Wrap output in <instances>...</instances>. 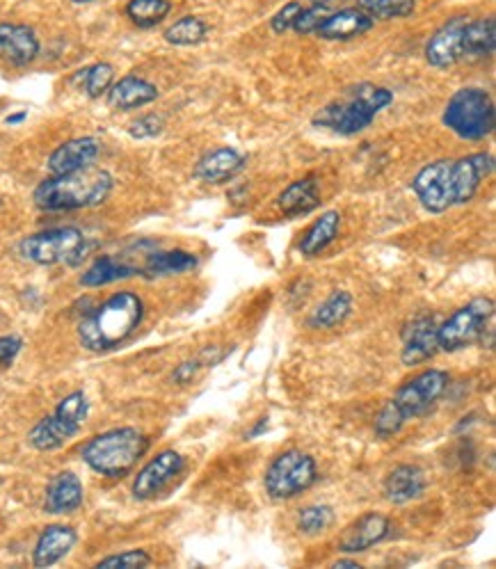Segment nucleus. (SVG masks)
<instances>
[{
	"label": "nucleus",
	"instance_id": "obj_21",
	"mask_svg": "<svg viewBox=\"0 0 496 569\" xmlns=\"http://www.w3.org/2000/svg\"><path fill=\"white\" fill-rule=\"evenodd\" d=\"M76 542H78V533L71 526H62V524L46 526L44 533L39 535L37 540L32 563H35V567H53L76 547Z\"/></svg>",
	"mask_w": 496,
	"mask_h": 569
},
{
	"label": "nucleus",
	"instance_id": "obj_9",
	"mask_svg": "<svg viewBox=\"0 0 496 569\" xmlns=\"http://www.w3.org/2000/svg\"><path fill=\"white\" fill-rule=\"evenodd\" d=\"M87 250V240L83 231L76 227H58L39 231L35 236L21 240L19 254L26 261L37 263V266H58V263H69L74 266Z\"/></svg>",
	"mask_w": 496,
	"mask_h": 569
},
{
	"label": "nucleus",
	"instance_id": "obj_20",
	"mask_svg": "<svg viewBox=\"0 0 496 569\" xmlns=\"http://www.w3.org/2000/svg\"><path fill=\"white\" fill-rule=\"evenodd\" d=\"M373 26L375 19H371L359 7H346V10L327 14V19L316 30V35L320 39H330V42H348V39L362 37Z\"/></svg>",
	"mask_w": 496,
	"mask_h": 569
},
{
	"label": "nucleus",
	"instance_id": "obj_6",
	"mask_svg": "<svg viewBox=\"0 0 496 569\" xmlns=\"http://www.w3.org/2000/svg\"><path fill=\"white\" fill-rule=\"evenodd\" d=\"M149 451V439L138 428H115L96 435L80 451V458L96 474L124 478Z\"/></svg>",
	"mask_w": 496,
	"mask_h": 569
},
{
	"label": "nucleus",
	"instance_id": "obj_44",
	"mask_svg": "<svg viewBox=\"0 0 496 569\" xmlns=\"http://www.w3.org/2000/svg\"><path fill=\"white\" fill-rule=\"evenodd\" d=\"M311 3H314V5H323V7H332V5L336 3V0H311Z\"/></svg>",
	"mask_w": 496,
	"mask_h": 569
},
{
	"label": "nucleus",
	"instance_id": "obj_27",
	"mask_svg": "<svg viewBox=\"0 0 496 569\" xmlns=\"http://www.w3.org/2000/svg\"><path fill=\"white\" fill-rule=\"evenodd\" d=\"M135 275H140L138 266H131V263L119 259V256H99V259L85 270V275L80 277V284L85 288H99Z\"/></svg>",
	"mask_w": 496,
	"mask_h": 569
},
{
	"label": "nucleus",
	"instance_id": "obj_11",
	"mask_svg": "<svg viewBox=\"0 0 496 569\" xmlns=\"http://www.w3.org/2000/svg\"><path fill=\"white\" fill-rule=\"evenodd\" d=\"M316 480V460L309 453L298 451V448L279 453L266 469V476H263L266 492L277 501L293 499V496L307 492Z\"/></svg>",
	"mask_w": 496,
	"mask_h": 569
},
{
	"label": "nucleus",
	"instance_id": "obj_15",
	"mask_svg": "<svg viewBox=\"0 0 496 569\" xmlns=\"http://www.w3.org/2000/svg\"><path fill=\"white\" fill-rule=\"evenodd\" d=\"M437 320L432 316L416 318L414 323L407 327L403 336V352H400V362L405 366H419L435 357L439 350L437 343Z\"/></svg>",
	"mask_w": 496,
	"mask_h": 569
},
{
	"label": "nucleus",
	"instance_id": "obj_25",
	"mask_svg": "<svg viewBox=\"0 0 496 569\" xmlns=\"http://www.w3.org/2000/svg\"><path fill=\"white\" fill-rule=\"evenodd\" d=\"M494 48H496V21L492 16H487V19H469L467 26H464L462 58L464 60L492 58Z\"/></svg>",
	"mask_w": 496,
	"mask_h": 569
},
{
	"label": "nucleus",
	"instance_id": "obj_12",
	"mask_svg": "<svg viewBox=\"0 0 496 569\" xmlns=\"http://www.w3.org/2000/svg\"><path fill=\"white\" fill-rule=\"evenodd\" d=\"M186 467L181 453L176 451H163L158 453L154 460H149L140 469V474L133 480V496L138 501H149L165 490L172 480L181 474Z\"/></svg>",
	"mask_w": 496,
	"mask_h": 569
},
{
	"label": "nucleus",
	"instance_id": "obj_19",
	"mask_svg": "<svg viewBox=\"0 0 496 569\" xmlns=\"http://www.w3.org/2000/svg\"><path fill=\"white\" fill-rule=\"evenodd\" d=\"M83 483L74 471H62L53 476L46 487L44 510L48 515H71L83 506Z\"/></svg>",
	"mask_w": 496,
	"mask_h": 569
},
{
	"label": "nucleus",
	"instance_id": "obj_40",
	"mask_svg": "<svg viewBox=\"0 0 496 569\" xmlns=\"http://www.w3.org/2000/svg\"><path fill=\"white\" fill-rule=\"evenodd\" d=\"M199 371V362H183L181 366H176V371L172 373V380L176 384H188L192 378H195Z\"/></svg>",
	"mask_w": 496,
	"mask_h": 569
},
{
	"label": "nucleus",
	"instance_id": "obj_29",
	"mask_svg": "<svg viewBox=\"0 0 496 569\" xmlns=\"http://www.w3.org/2000/svg\"><path fill=\"white\" fill-rule=\"evenodd\" d=\"M352 311V295L348 291H334L320 307L311 314L309 327L314 330H332V327L341 325L343 320L350 316Z\"/></svg>",
	"mask_w": 496,
	"mask_h": 569
},
{
	"label": "nucleus",
	"instance_id": "obj_45",
	"mask_svg": "<svg viewBox=\"0 0 496 569\" xmlns=\"http://www.w3.org/2000/svg\"><path fill=\"white\" fill-rule=\"evenodd\" d=\"M74 3H78V5H85V3H92V0H74Z\"/></svg>",
	"mask_w": 496,
	"mask_h": 569
},
{
	"label": "nucleus",
	"instance_id": "obj_43",
	"mask_svg": "<svg viewBox=\"0 0 496 569\" xmlns=\"http://www.w3.org/2000/svg\"><path fill=\"white\" fill-rule=\"evenodd\" d=\"M26 119V112H19V115H12L7 117V124H16V122H23Z\"/></svg>",
	"mask_w": 496,
	"mask_h": 569
},
{
	"label": "nucleus",
	"instance_id": "obj_32",
	"mask_svg": "<svg viewBox=\"0 0 496 569\" xmlns=\"http://www.w3.org/2000/svg\"><path fill=\"white\" fill-rule=\"evenodd\" d=\"M172 12L170 0H131L126 14L138 28H154Z\"/></svg>",
	"mask_w": 496,
	"mask_h": 569
},
{
	"label": "nucleus",
	"instance_id": "obj_24",
	"mask_svg": "<svg viewBox=\"0 0 496 569\" xmlns=\"http://www.w3.org/2000/svg\"><path fill=\"white\" fill-rule=\"evenodd\" d=\"M318 206H320V195L314 176L293 181L291 186H286L282 190V195L277 197V208L286 215V218H302V215H309Z\"/></svg>",
	"mask_w": 496,
	"mask_h": 569
},
{
	"label": "nucleus",
	"instance_id": "obj_8",
	"mask_svg": "<svg viewBox=\"0 0 496 569\" xmlns=\"http://www.w3.org/2000/svg\"><path fill=\"white\" fill-rule=\"evenodd\" d=\"M87 414H90V400L83 391H74V394L60 400L53 414H48L30 430V446L37 451H55V448L64 446L71 437L78 435Z\"/></svg>",
	"mask_w": 496,
	"mask_h": 569
},
{
	"label": "nucleus",
	"instance_id": "obj_17",
	"mask_svg": "<svg viewBox=\"0 0 496 569\" xmlns=\"http://www.w3.org/2000/svg\"><path fill=\"white\" fill-rule=\"evenodd\" d=\"M99 151L101 144L94 138H76L64 142L48 156V172L53 176H62L85 170V167L94 165V160L99 158Z\"/></svg>",
	"mask_w": 496,
	"mask_h": 569
},
{
	"label": "nucleus",
	"instance_id": "obj_39",
	"mask_svg": "<svg viewBox=\"0 0 496 569\" xmlns=\"http://www.w3.org/2000/svg\"><path fill=\"white\" fill-rule=\"evenodd\" d=\"M23 348L19 336H0V366H10Z\"/></svg>",
	"mask_w": 496,
	"mask_h": 569
},
{
	"label": "nucleus",
	"instance_id": "obj_33",
	"mask_svg": "<svg viewBox=\"0 0 496 569\" xmlns=\"http://www.w3.org/2000/svg\"><path fill=\"white\" fill-rule=\"evenodd\" d=\"M357 7L371 19H405L416 10V0H357Z\"/></svg>",
	"mask_w": 496,
	"mask_h": 569
},
{
	"label": "nucleus",
	"instance_id": "obj_16",
	"mask_svg": "<svg viewBox=\"0 0 496 569\" xmlns=\"http://www.w3.org/2000/svg\"><path fill=\"white\" fill-rule=\"evenodd\" d=\"M39 55V39L35 30L23 23H0V60L26 67Z\"/></svg>",
	"mask_w": 496,
	"mask_h": 569
},
{
	"label": "nucleus",
	"instance_id": "obj_2",
	"mask_svg": "<svg viewBox=\"0 0 496 569\" xmlns=\"http://www.w3.org/2000/svg\"><path fill=\"white\" fill-rule=\"evenodd\" d=\"M144 318V302L138 293L119 291L99 304L78 325L80 346L90 352H108L138 330Z\"/></svg>",
	"mask_w": 496,
	"mask_h": 569
},
{
	"label": "nucleus",
	"instance_id": "obj_3",
	"mask_svg": "<svg viewBox=\"0 0 496 569\" xmlns=\"http://www.w3.org/2000/svg\"><path fill=\"white\" fill-rule=\"evenodd\" d=\"M112 186H115L112 174L92 165L71 174L51 176L39 183L32 197L42 211H78L106 202Z\"/></svg>",
	"mask_w": 496,
	"mask_h": 569
},
{
	"label": "nucleus",
	"instance_id": "obj_34",
	"mask_svg": "<svg viewBox=\"0 0 496 569\" xmlns=\"http://www.w3.org/2000/svg\"><path fill=\"white\" fill-rule=\"evenodd\" d=\"M332 524H334V510L330 506H323V503L302 508L298 515V531L302 535H320Z\"/></svg>",
	"mask_w": 496,
	"mask_h": 569
},
{
	"label": "nucleus",
	"instance_id": "obj_37",
	"mask_svg": "<svg viewBox=\"0 0 496 569\" xmlns=\"http://www.w3.org/2000/svg\"><path fill=\"white\" fill-rule=\"evenodd\" d=\"M163 128H165V119L156 115V112H149V115L135 119V122L128 126V133H131L135 140H147L163 133Z\"/></svg>",
	"mask_w": 496,
	"mask_h": 569
},
{
	"label": "nucleus",
	"instance_id": "obj_18",
	"mask_svg": "<svg viewBox=\"0 0 496 569\" xmlns=\"http://www.w3.org/2000/svg\"><path fill=\"white\" fill-rule=\"evenodd\" d=\"M245 167V156L238 154L236 149L231 147H218L213 151H208L195 167V179L211 183V186H218V183H227L243 172Z\"/></svg>",
	"mask_w": 496,
	"mask_h": 569
},
{
	"label": "nucleus",
	"instance_id": "obj_23",
	"mask_svg": "<svg viewBox=\"0 0 496 569\" xmlns=\"http://www.w3.org/2000/svg\"><path fill=\"white\" fill-rule=\"evenodd\" d=\"M423 492H426V476L412 464H398L384 480V496L396 506L416 501Z\"/></svg>",
	"mask_w": 496,
	"mask_h": 569
},
{
	"label": "nucleus",
	"instance_id": "obj_26",
	"mask_svg": "<svg viewBox=\"0 0 496 569\" xmlns=\"http://www.w3.org/2000/svg\"><path fill=\"white\" fill-rule=\"evenodd\" d=\"M341 229V213L339 211H327L304 231L300 240V254L307 259H314L320 252H325L327 247L334 243V238L339 236Z\"/></svg>",
	"mask_w": 496,
	"mask_h": 569
},
{
	"label": "nucleus",
	"instance_id": "obj_38",
	"mask_svg": "<svg viewBox=\"0 0 496 569\" xmlns=\"http://www.w3.org/2000/svg\"><path fill=\"white\" fill-rule=\"evenodd\" d=\"M302 12V3L300 0H291V3L284 5L282 10H279L275 16L270 19V28L277 32V35H284L286 30L293 28V21L295 16Z\"/></svg>",
	"mask_w": 496,
	"mask_h": 569
},
{
	"label": "nucleus",
	"instance_id": "obj_22",
	"mask_svg": "<svg viewBox=\"0 0 496 569\" xmlns=\"http://www.w3.org/2000/svg\"><path fill=\"white\" fill-rule=\"evenodd\" d=\"M106 94H108V103L115 110H135L154 103L158 99V87L144 78L126 76L122 80H117L115 85H110V90Z\"/></svg>",
	"mask_w": 496,
	"mask_h": 569
},
{
	"label": "nucleus",
	"instance_id": "obj_4",
	"mask_svg": "<svg viewBox=\"0 0 496 569\" xmlns=\"http://www.w3.org/2000/svg\"><path fill=\"white\" fill-rule=\"evenodd\" d=\"M446 387L448 373L437 371V368H430V371H423L416 378L407 380L375 419V435L382 439L398 435L407 421L426 414L444 396Z\"/></svg>",
	"mask_w": 496,
	"mask_h": 569
},
{
	"label": "nucleus",
	"instance_id": "obj_7",
	"mask_svg": "<svg viewBox=\"0 0 496 569\" xmlns=\"http://www.w3.org/2000/svg\"><path fill=\"white\" fill-rule=\"evenodd\" d=\"M442 122L458 138L478 142L494 133L496 112L492 96L483 87H462L448 99Z\"/></svg>",
	"mask_w": 496,
	"mask_h": 569
},
{
	"label": "nucleus",
	"instance_id": "obj_30",
	"mask_svg": "<svg viewBox=\"0 0 496 569\" xmlns=\"http://www.w3.org/2000/svg\"><path fill=\"white\" fill-rule=\"evenodd\" d=\"M115 78V69L108 62H96L92 67H85L74 76V85L80 87L90 99H99L106 94Z\"/></svg>",
	"mask_w": 496,
	"mask_h": 569
},
{
	"label": "nucleus",
	"instance_id": "obj_42",
	"mask_svg": "<svg viewBox=\"0 0 496 569\" xmlns=\"http://www.w3.org/2000/svg\"><path fill=\"white\" fill-rule=\"evenodd\" d=\"M266 428H268V419H261V421H259V426H256V428L250 432V437L261 435V432H263V430H266Z\"/></svg>",
	"mask_w": 496,
	"mask_h": 569
},
{
	"label": "nucleus",
	"instance_id": "obj_5",
	"mask_svg": "<svg viewBox=\"0 0 496 569\" xmlns=\"http://www.w3.org/2000/svg\"><path fill=\"white\" fill-rule=\"evenodd\" d=\"M391 103H394V92L387 90V87L362 83L352 87L346 99L334 101L323 110H318L311 124L330 128L332 133L339 135H357L371 128L375 117L384 108H389Z\"/></svg>",
	"mask_w": 496,
	"mask_h": 569
},
{
	"label": "nucleus",
	"instance_id": "obj_35",
	"mask_svg": "<svg viewBox=\"0 0 496 569\" xmlns=\"http://www.w3.org/2000/svg\"><path fill=\"white\" fill-rule=\"evenodd\" d=\"M151 565V556L144 549H133V551H124V554L117 556H108L103 558L99 565V569H138V567H149Z\"/></svg>",
	"mask_w": 496,
	"mask_h": 569
},
{
	"label": "nucleus",
	"instance_id": "obj_41",
	"mask_svg": "<svg viewBox=\"0 0 496 569\" xmlns=\"http://www.w3.org/2000/svg\"><path fill=\"white\" fill-rule=\"evenodd\" d=\"M332 567H336V569H352V567H362L359 563H355V560H339V563H334Z\"/></svg>",
	"mask_w": 496,
	"mask_h": 569
},
{
	"label": "nucleus",
	"instance_id": "obj_14",
	"mask_svg": "<svg viewBox=\"0 0 496 569\" xmlns=\"http://www.w3.org/2000/svg\"><path fill=\"white\" fill-rule=\"evenodd\" d=\"M391 533V522L380 512H366V515L357 517L355 522L346 526V531L339 538V551L341 554H364L375 544L387 540Z\"/></svg>",
	"mask_w": 496,
	"mask_h": 569
},
{
	"label": "nucleus",
	"instance_id": "obj_10",
	"mask_svg": "<svg viewBox=\"0 0 496 569\" xmlns=\"http://www.w3.org/2000/svg\"><path fill=\"white\" fill-rule=\"evenodd\" d=\"M492 320H494L492 298L471 300L437 327L439 350L458 352L462 348L474 346L476 341L485 339V330L490 327Z\"/></svg>",
	"mask_w": 496,
	"mask_h": 569
},
{
	"label": "nucleus",
	"instance_id": "obj_31",
	"mask_svg": "<svg viewBox=\"0 0 496 569\" xmlns=\"http://www.w3.org/2000/svg\"><path fill=\"white\" fill-rule=\"evenodd\" d=\"M208 35V26L199 16H183L165 30V42L174 46H195L202 44Z\"/></svg>",
	"mask_w": 496,
	"mask_h": 569
},
{
	"label": "nucleus",
	"instance_id": "obj_36",
	"mask_svg": "<svg viewBox=\"0 0 496 569\" xmlns=\"http://www.w3.org/2000/svg\"><path fill=\"white\" fill-rule=\"evenodd\" d=\"M327 14H330V7L311 5L307 10L302 7V12L295 16L291 30L298 32V35H311V32H316L320 26H323Z\"/></svg>",
	"mask_w": 496,
	"mask_h": 569
},
{
	"label": "nucleus",
	"instance_id": "obj_1",
	"mask_svg": "<svg viewBox=\"0 0 496 569\" xmlns=\"http://www.w3.org/2000/svg\"><path fill=\"white\" fill-rule=\"evenodd\" d=\"M494 172L492 154H471L458 160H435L412 179V190L421 206L430 213H444L462 206L474 195L487 176Z\"/></svg>",
	"mask_w": 496,
	"mask_h": 569
},
{
	"label": "nucleus",
	"instance_id": "obj_28",
	"mask_svg": "<svg viewBox=\"0 0 496 569\" xmlns=\"http://www.w3.org/2000/svg\"><path fill=\"white\" fill-rule=\"evenodd\" d=\"M197 268V256L186 250H170V252H154L147 256V263L140 268L147 277H170L190 272Z\"/></svg>",
	"mask_w": 496,
	"mask_h": 569
},
{
	"label": "nucleus",
	"instance_id": "obj_13",
	"mask_svg": "<svg viewBox=\"0 0 496 569\" xmlns=\"http://www.w3.org/2000/svg\"><path fill=\"white\" fill-rule=\"evenodd\" d=\"M469 16H453L426 44V60L435 69H451L462 62V39Z\"/></svg>",
	"mask_w": 496,
	"mask_h": 569
}]
</instances>
